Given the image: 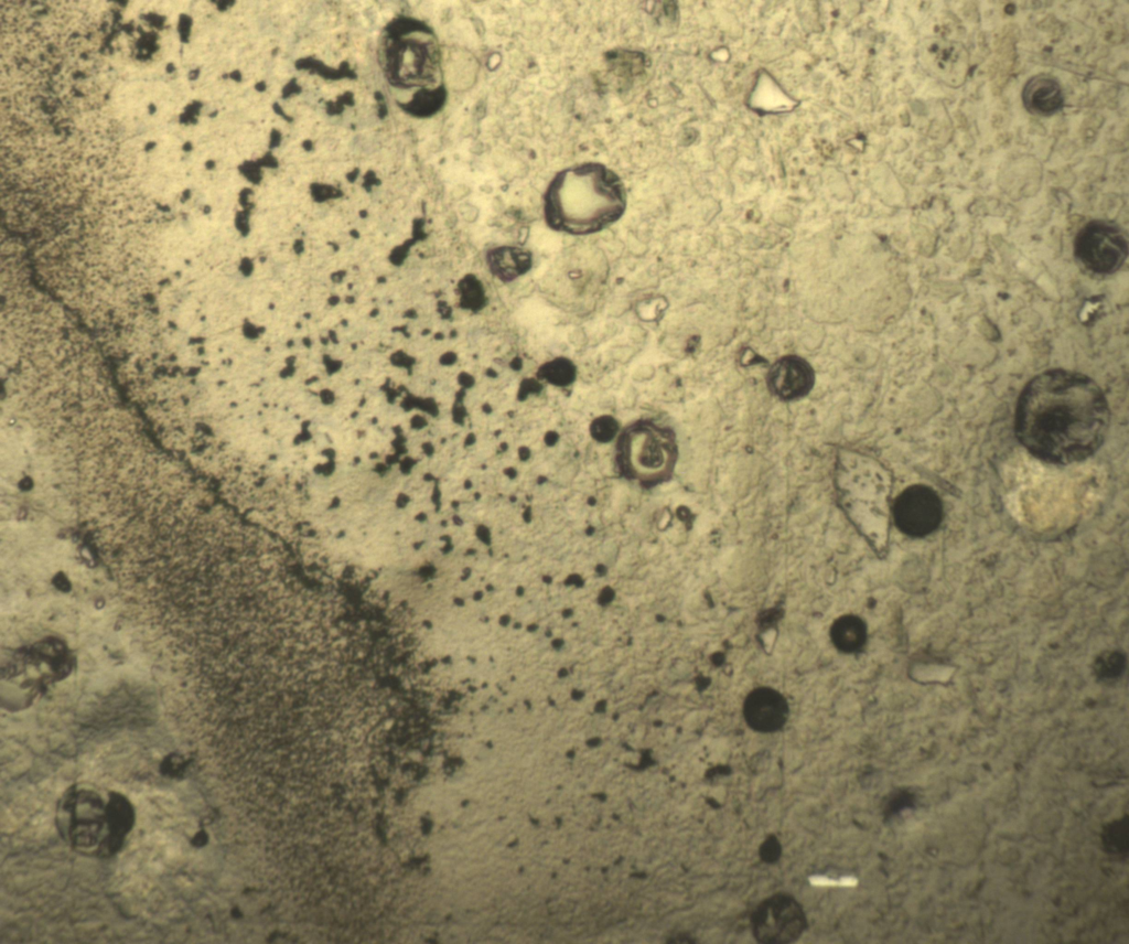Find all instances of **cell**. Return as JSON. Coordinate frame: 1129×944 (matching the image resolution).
<instances>
[{
  "instance_id": "6da1fadb",
  "label": "cell",
  "mask_w": 1129,
  "mask_h": 944,
  "mask_svg": "<svg viewBox=\"0 0 1129 944\" xmlns=\"http://www.w3.org/2000/svg\"><path fill=\"white\" fill-rule=\"evenodd\" d=\"M1110 410L1101 388L1090 377L1049 369L1022 389L1014 415L1020 443L1034 457L1054 464L1085 460L1103 444Z\"/></svg>"
},
{
  "instance_id": "7a4b0ae2",
  "label": "cell",
  "mask_w": 1129,
  "mask_h": 944,
  "mask_svg": "<svg viewBox=\"0 0 1129 944\" xmlns=\"http://www.w3.org/2000/svg\"><path fill=\"white\" fill-rule=\"evenodd\" d=\"M626 190L602 163L567 168L549 183L544 203L547 225L557 232L588 235L615 223L625 212Z\"/></svg>"
},
{
  "instance_id": "3957f363",
  "label": "cell",
  "mask_w": 1129,
  "mask_h": 944,
  "mask_svg": "<svg viewBox=\"0 0 1129 944\" xmlns=\"http://www.w3.org/2000/svg\"><path fill=\"white\" fill-rule=\"evenodd\" d=\"M836 501L868 539L877 541L889 517L891 480L875 459L851 449L837 452L834 466Z\"/></svg>"
},
{
  "instance_id": "277c9868",
  "label": "cell",
  "mask_w": 1129,
  "mask_h": 944,
  "mask_svg": "<svg viewBox=\"0 0 1129 944\" xmlns=\"http://www.w3.org/2000/svg\"><path fill=\"white\" fill-rule=\"evenodd\" d=\"M620 441L625 469L635 478L659 481L671 473L677 448L669 429L647 421L637 422L623 432Z\"/></svg>"
},
{
  "instance_id": "5b68a950",
  "label": "cell",
  "mask_w": 1129,
  "mask_h": 944,
  "mask_svg": "<svg viewBox=\"0 0 1129 944\" xmlns=\"http://www.w3.org/2000/svg\"><path fill=\"white\" fill-rule=\"evenodd\" d=\"M57 826L73 847L99 856L108 838L107 801L93 790L71 787L61 798Z\"/></svg>"
},
{
  "instance_id": "8992f818",
  "label": "cell",
  "mask_w": 1129,
  "mask_h": 944,
  "mask_svg": "<svg viewBox=\"0 0 1129 944\" xmlns=\"http://www.w3.org/2000/svg\"><path fill=\"white\" fill-rule=\"evenodd\" d=\"M1128 239L1122 229L1107 221H1090L1076 234L1074 255L1088 271L1110 275L1118 271L1128 257Z\"/></svg>"
},
{
  "instance_id": "52a82bcc",
  "label": "cell",
  "mask_w": 1129,
  "mask_h": 944,
  "mask_svg": "<svg viewBox=\"0 0 1129 944\" xmlns=\"http://www.w3.org/2000/svg\"><path fill=\"white\" fill-rule=\"evenodd\" d=\"M897 529L912 538L935 532L943 521V503L929 486L914 484L903 490L891 508Z\"/></svg>"
},
{
  "instance_id": "ba28073f",
  "label": "cell",
  "mask_w": 1129,
  "mask_h": 944,
  "mask_svg": "<svg viewBox=\"0 0 1129 944\" xmlns=\"http://www.w3.org/2000/svg\"><path fill=\"white\" fill-rule=\"evenodd\" d=\"M805 918L799 905L788 897H774L761 905L755 916L756 937L767 943H785L797 938Z\"/></svg>"
},
{
  "instance_id": "9c48e42d",
  "label": "cell",
  "mask_w": 1129,
  "mask_h": 944,
  "mask_svg": "<svg viewBox=\"0 0 1129 944\" xmlns=\"http://www.w3.org/2000/svg\"><path fill=\"white\" fill-rule=\"evenodd\" d=\"M920 57L925 71L944 84L959 86L965 82L969 57L961 43L927 37L922 42Z\"/></svg>"
},
{
  "instance_id": "30bf717a",
  "label": "cell",
  "mask_w": 1129,
  "mask_h": 944,
  "mask_svg": "<svg viewBox=\"0 0 1129 944\" xmlns=\"http://www.w3.org/2000/svg\"><path fill=\"white\" fill-rule=\"evenodd\" d=\"M816 376L811 365L798 355H784L768 368L767 388L783 401H793L807 396L815 385Z\"/></svg>"
},
{
  "instance_id": "8fae6325",
  "label": "cell",
  "mask_w": 1129,
  "mask_h": 944,
  "mask_svg": "<svg viewBox=\"0 0 1129 944\" xmlns=\"http://www.w3.org/2000/svg\"><path fill=\"white\" fill-rule=\"evenodd\" d=\"M789 714L785 697L772 687H757L748 694L743 705L746 723L759 732H774L786 723Z\"/></svg>"
},
{
  "instance_id": "7c38bea8",
  "label": "cell",
  "mask_w": 1129,
  "mask_h": 944,
  "mask_svg": "<svg viewBox=\"0 0 1129 944\" xmlns=\"http://www.w3.org/2000/svg\"><path fill=\"white\" fill-rule=\"evenodd\" d=\"M1022 103L1033 115L1051 116L1062 109L1064 95L1056 78L1050 75H1035L1022 89Z\"/></svg>"
},
{
  "instance_id": "4fadbf2b",
  "label": "cell",
  "mask_w": 1129,
  "mask_h": 944,
  "mask_svg": "<svg viewBox=\"0 0 1129 944\" xmlns=\"http://www.w3.org/2000/svg\"><path fill=\"white\" fill-rule=\"evenodd\" d=\"M108 838L101 849L100 857L115 855L122 846L135 822V811L130 801L118 792H110L107 798Z\"/></svg>"
},
{
  "instance_id": "5bb4252c",
  "label": "cell",
  "mask_w": 1129,
  "mask_h": 944,
  "mask_svg": "<svg viewBox=\"0 0 1129 944\" xmlns=\"http://www.w3.org/2000/svg\"><path fill=\"white\" fill-rule=\"evenodd\" d=\"M868 635L864 620L852 613L836 618L829 629L831 644L838 652L847 655L861 652L867 645Z\"/></svg>"
},
{
  "instance_id": "9a60e30c",
  "label": "cell",
  "mask_w": 1129,
  "mask_h": 944,
  "mask_svg": "<svg viewBox=\"0 0 1129 944\" xmlns=\"http://www.w3.org/2000/svg\"><path fill=\"white\" fill-rule=\"evenodd\" d=\"M486 259L492 273L503 281H510L524 275L531 265V255L528 250L510 246L491 249Z\"/></svg>"
},
{
  "instance_id": "2e32d148",
  "label": "cell",
  "mask_w": 1129,
  "mask_h": 944,
  "mask_svg": "<svg viewBox=\"0 0 1129 944\" xmlns=\"http://www.w3.org/2000/svg\"><path fill=\"white\" fill-rule=\"evenodd\" d=\"M1127 668V656L1120 650H1107L1096 656L1093 663L1094 675L1100 680H1115L1121 677Z\"/></svg>"
},
{
  "instance_id": "e0dca14e",
  "label": "cell",
  "mask_w": 1129,
  "mask_h": 944,
  "mask_svg": "<svg viewBox=\"0 0 1129 944\" xmlns=\"http://www.w3.org/2000/svg\"><path fill=\"white\" fill-rule=\"evenodd\" d=\"M187 762L178 754L166 757L160 766L161 773L169 777H182L187 768Z\"/></svg>"
},
{
  "instance_id": "ac0fdd59",
  "label": "cell",
  "mask_w": 1129,
  "mask_h": 944,
  "mask_svg": "<svg viewBox=\"0 0 1129 944\" xmlns=\"http://www.w3.org/2000/svg\"><path fill=\"white\" fill-rule=\"evenodd\" d=\"M207 841L208 835L205 829H200L196 834H194L193 838L191 839V844L194 847H203L207 844Z\"/></svg>"
}]
</instances>
